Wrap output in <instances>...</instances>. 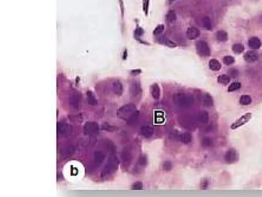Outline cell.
I'll return each instance as SVG.
<instances>
[{"label": "cell", "instance_id": "6da1fadb", "mask_svg": "<svg viewBox=\"0 0 262 197\" xmlns=\"http://www.w3.org/2000/svg\"><path fill=\"white\" fill-rule=\"evenodd\" d=\"M173 102L176 106L181 108H188L194 103V98L183 93H177L173 96Z\"/></svg>", "mask_w": 262, "mask_h": 197}, {"label": "cell", "instance_id": "7a4b0ae2", "mask_svg": "<svg viewBox=\"0 0 262 197\" xmlns=\"http://www.w3.org/2000/svg\"><path fill=\"white\" fill-rule=\"evenodd\" d=\"M118 159L115 156H112L109 158L107 163L102 171L101 177L102 178L107 177L111 175L116 171L118 167Z\"/></svg>", "mask_w": 262, "mask_h": 197}, {"label": "cell", "instance_id": "3957f363", "mask_svg": "<svg viewBox=\"0 0 262 197\" xmlns=\"http://www.w3.org/2000/svg\"><path fill=\"white\" fill-rule=\"evenodd\" d=\"M136 111V107L134 104H127L119 108L117 111V116L121 119L127 120L131 114Z\"/></svg>", "mask_w": 262, "mask_h": 197}, {"label": "cell", "instance_id": "277c9868", "mask_svg": "<svg viewBox=\"0 0 262 197\" xmlns=\"http://www.w3.org/2000/svg\"><path fill=\"white\" fill-rule=\"evenodd\" d=\"M69 105L74 109H79L82 105V96L77 91H73L69 95Z\"/></svg>", "mask_w": 262, "mask_h": 197}, {"label": "cell", "instance_id": "5b68a950", "mask_svg": "<svg viewBox=\"0 0 262 197\" xmlns=\"http://www.w3.org/2000/svg\"><path fill=\"white\" fill-rule=\"evenodd\" d=\"M196 48L198 53L202 57H209L210 55V48L207 43L200 40L196 43Z\"/></svg>", "mask_w": 262, "mask_h": 197}, {"label": "cell", "instance_id": "8992f818", "mask_svg": "<svg viewBox=\"0 0 262 197\" xmlns=\"http://www.w3.org/2000/svg\"><path fill=\"white\" fill-rule=\"evenodd\" d=\"M239 155L237 150L234 148L228 149L224 156L226 162L229 164H232L238 161Z\"/></svg>", "mask_w": 262, "mask_h": 197}, {"label": "cell", "instance_id": "52a82bcc", "mask_svg": "<svg viewBox=\"0 0 262 197\" xmlns=\"http://www.w3.org/2000/svg\"><path fill=\"white\" fill-rule=\"evenodd\" d=\"M252 117V114L250 112H247L246 114L243 115L239 119L235 121V122L231 124L230 128L232 130H235L237 128L240 127L243 125H245L247 122L249 121Z\"/></svg>", "mask_w": 262, "mask_h": 197}, {"label": "cell", "instance_id": "ba28073f", "mask_svg": "<svg viewBox=\"0 0 262 197\" xmlns=\"http://www.w3.org/2000/svg\"><path fill=\"white\" fill-rule=\"evenodd\" d=\"M83 131L86 135H94L98 132V124L94 122H87L84 126Z\"/></svg>", "mask_w": 262, "mask_h": 197}, {"label": "cell", "instance_id": "9c48e42d", "mask_svg": "<svg viewBox=\"0 0 262 197\" xmlns=\"http://www.w3.org/2000/svg\"><path fill=\"white\" fill-rule=\"evenodd\" d=\"M58 135L62 136H67L72 132V126L63 123H58L57 125Z\"/></svg>", "mask_w": 262, "mask_h": 197}, {"label": "cell", "instance_id": "30bf717a", "mask_svg": "<svg viewBox=\"0 0 262 197\" xmlns=\"http://www.w3.org/2000/svg\"><path fill=\"white\" fill-rule=\"evenodd\" d=\"M200 35V31L196 27H189L186 30V37L189 40H195L196 39H197Z\"/></svg>", "mask_w": 262, "mask_h": 197}, {"label": "cell", "instance_id": "8fae6325", "mask_svg": "<svg viewBox=\"0 0 262 197\" xmlns=\"http://www.w3.org/2000/svg\"><path fill=\"white\" fill-rule=\"evenodd\" d=\"M112 90L115 95L120 96L123 91V84L119 81H114L112 84Z\"/></svg>", "mask_w": 262, "mask_h": 197}, {"label": "cell", "instance_id": "7c38bea8", "mask_svg": "<svg viewBox=\"0 0 262 197\" xmlns=\"http://www.w3.org/2000/svg\"><path fill=\"white\" fill-rule=\"evenodd\" d=\"M121 157V160L124 164H130L133 160L132 155L128 149H124L122 152Z\"/></svg>", "mask_w": 262, "mask_h": 197}, {"label": "cell", "instance_id": "4fadbf2b", "mask_svg": "<svg viewBox=\"0 0 262 197\" xmlns=\"http://www.w3.org/2000/svg\"><path fill=\"white\" fill-rule=\"evenodd\" d=\"M244 60L248 63H254L258 59V54L254 51H248L244 54Z\"/></svg>", "mask_w": 262, "mask_h": 197}, {"label": "cell", "instance_id": "5bb4252c", "mask_svg": "<svg viewBox=\"0 0 262 197\" xmlns=\"http://www.w3.org/2000/svg\"><path fill=\"white\" fill-rule=\"evenodd\" d=\"M141 133L144 137L149 138L153 136L154 133V130L152 127L148 125L142 126L140 129Z\"/></svg>", "mask_w": 262, "mask_h": 197}, {"label": "cell", "instance_id": "9a60e30c", "mask_svg": "<svg viewBox=\"0 0 262 197\" xmlns=\"http://www.w3.org/2000/svg\"><path fill=\"white\" fill-rule=\"evenodd\" d=\"M248 45L253 49H258L261 46V42L258 37H251L248 41Z\"/></svg>", "mask_w": 262, "mask_h": 197}, {"label": "cell", "instance_id": "2e32d148", "mask_svg": "<svg viewBox=\"0 0 262 197\" xmlns=\"http://www.w3.org/2000/svg\"><path fill=\"white\" fill-rule=\"evenodd\" d=\"M151 95L154 99L158 100L160 96V88L157 84H153L150 89Z\"/></svg>", "mask_w": 262, "mask_h": 197}, {"label": "cell", "instance_id": "e0dca14e", "mask_svg": "<svg viewBox=\"0 0 262 197\" xmlns=\"http://www.w3.org/2000/svg\"><path fill=\"white\" fill-rule=\"evenodd\" d=\"M130 91L132 96H137L141 91V88L139 84L136 82L132 84L130 86Z\"/></svg>", "mask_w": 262, "mask_h": 197}, {"label": "cell", "instance_id": "ac0fdd59", "mask_svg": "<svg viewBox=\"0 0 262 197\" xmlns=\"http://www.w3.org/2000/svg\"><path fill=\"white\" fill-rule=\"evenodd\" d=\"M197 119L201 123L207 124L209 121V113L205 111H200L197 117Z\"/></svg>", "mask_w": 262, "mask_h": 197}, {"label": "cell", "instance_id": "d6986e66", "mask_svg": "<svg viewBox=\"0 0 262 197\" xmlns=\"http://www.w3.org/2000/svg\"><path fill=\"white\" fill-rule=\"evenodd\" d=\"M139 116V111H135L133 114L130 115L129 117L126 120L127 124L130 125H134V124H135L138 120Z\"/></svg>", "mask_w": 262, "mask_h": 197}, {"label": "cell", "instance_id": "ffe728a7", "mask_svg": "<svg viewBox=\"0 0 262 197\" xmlns=\"http://www.w3.org/2000/svg\"><path fill=\"white\" fill-rule=\"evenodd\" d=\"M105 159V155L103 152L100 151H96L94 153V162L96 165H99L103 163Z\"/></svg>", "mask_w": 262, "mask_h": 197}, {"label": "cell", "instance_id": "44dd1931", "mask_svg": "<svg viewBox=\"0 0 262 197\" xmlns=\"http://www.w3.org/2000/svg\"><path fill=\"white\" fill-rule=\"evenodd\" d=\"M209 67L211 70L216 71L220 70V69L221 68L222 66L218 60L215 59H213L209 61Z\"/></svg>", "mask_w": 262, "mask_h": 197}, {"label": "cell", "instance_id": "7402d4cb", "mask_svg": "<svg viewBox=\"0 0 262 197\" xmlns=\"http://www.w3.org/2000/svg\"><path fill=\"white\" fill-rule=\"evenodd\" d=\"M202 103L205 106H213L214 100L212 96L209 94H204L202 97Z\"/></svg>", "mask_w": 262, "mask_h": 197}, {"label": "cell", "instance_id": "603a6c76", "mask_svg": "<svg viewBox=\"0 0 262 197\" xmlns=\"http://www.w3.org/2000/svg\"><path fill=\"white\" fill-rule=\"evenodd\" d=\"M192 135L189 132L181 133L179 136V140L184 144H189L192 142Z\"/></svg>", "mask_w": 262, "mask_h": 197}, {"label": "cell", "instance_id": "cb8c5ba5", "mask_svg": "<svg viewBox=\"0 0 262 197\" xmlns=\"http://www.w3.org/2000/svg\"><path fill=\"white\" fill-rule=\"evenodd\" d=\"M88 103L92 106H96L98 104V101L96 97L91 91H88L87 93Z\"/></svg>", "mask_w": 262, "mask_h": 197}, {"label": "cell", "instance_id": "d4e9b609", "mask_svg": "<svg viewBox=\"0 0 262 197\" xmlns=\"http://www.w3.org/2000/svg\"><path fill=\"white\" fill-rule=\"evenodd\" d=\"M217 40L221 42H225L227 41L228 39V34L225 30H219L217 33Z\"/></svg>", "mask_w": 262, "mask_h": 197}, {"label": "cell", "instance_id": "484cf974", "mask_svg": "<svg viewBox=\"0 0 262 197\" xmlns=\"http://www.w3.org/2000/svg\"><path fill=\"white\" fill-rule=\"evenodd\" d=\"M230 81V78L229 76L226 75H222L219 76L218 78V82L219 83L223 85H227L229 83Z\"/></svg>", "mask_w": 262, "mask_h": 197}, {"label": "cell", "instance_id": "4316f807", "mask_svg": "<svg viewBox=\"0 0 262 197\" xmlns=\"http://www.w3.org/2000/svg\"><path fill=\"white\" fill-rule=\"evenodd\" d=\"M239 103L242 105H249L252 102V99L249 96L243 95L239 99Z\"/></svg>", "mask_w": 262, "mask_h": 197}, {"label": "cell", "instance_id": "83f0119b", "mask_svg": "<svg viewBox=\"0 0 262 197\" xmlns=\"http://www.w3.org/2000/svg\"><path fill=\"white\" fill-rule=\"evenodd\" d=\"M202 24L203 27L206 30H210L212 29V23H211V20L209 17H205L202 19Z\"/></svg>", "mask_w": 262, "mask_h": 197}, {"label": "cell", "instance_id": "f1b7e54d", "mask_svg": "<svg viewBox=\"0 0 262 197\" xmlns=\"http://www.w3.org/2000/svg\"><path fill=\"white\" fill-rule=\"evenodd\" d=\"M244 46L239 43L234 44L232 47L233 51L235 54H239L243 53L244 50Z\"/></svg>", "mask_w": 262, "mask_h": 197}, {"label": "cell", "instance_id": "f546056e", "mask_svg": "<svg viewBox=\"0 0 262 197\" xmlns=\"http://www.w3.org/2000/svg\"><path fill=\"white\" fill-rule=\"evenodd\" d=\"M176 14L174 10H170L166 14V20L169 23H172L175 21L176 20Z\"/></svg>", "mask_w": 262, "mask_h": 197}, {"label": "cell", "instance_id": "4dcf8cb0", "mask_svg": "<svg viewBox=\"0 0 262 197\" xmlns=\"http://www.w3.org/2000/svg\"><path fill=\"white\" fill-rule=\"evenodd\" d=\"M74 147L73 146H69L66 148L65 149H63V152L61 153V154L63 155V156H68L69 155L70 156V155H72L74 153Z\"/></svg>", "mask_w": 262, "mask_h": 197}, {"label": "cell", "instance_id": "1f68e13d", "mask_svg": "<svg viewBox=\"0 0 262 197\" xmlns=\"http://www.w3.org/2000/svg\"><path fill=\"white\" fill-rule=\"evenodd\" d=\"M241 84L240 83L235 82L231 83L228 86V92H233L234 91H238V90H239V88H241Z\"/></svg>", "mask_w": 262, "mask_h": 197}, {"label": "cell", "instance_id": "d6a6232c", "mask_svg": "<svg viewBox=\"0 0 262 197\" xmlns=\"http://www.w3.org/2000/svg\"><path fill=\"white\" fill-rule=\"evenodd\" d=\"M102 129L104 131H108L109 132H113L117 131L118 128L116 126L110 125L107 123H104L102 125Z\"/></svg>", "mask_w": 262, "mask_h": 197}, {"label": "cell", "instance_id": "836d02e7", "mask_svg": "<svg viewBox=\"0 0 262 197\" xmlns=\"http://www.w3.org/2000/svg\"><path fill=\"white\" fill-rule=\"evenodd\" d=\"M223 61L224 64H225L226 65H230L233 64L235 60H234V57H232V56L227 55V56H225L224 57L223 59Z\"/></svg>", "mask_w": 262, "mask_h": 197}, {"label": "cell", "instance_id": "e575fe53", "mask_svg": "<svg viewBox=\"0 0 262 197\" xmlns=\"http://www.w3.org/2000/svg\"><path fill=\"white\" fill-rule=\"evenodd\" d=\"M202 145L204 148H209L213 144V141L209 137H204L202 140Z\"/></svg>", "mask_w": 262, "mask_h": 197}, {"label": "cell", "instance_id": "d590c367", "mask_svg": "<svg viewBox=\"0 0 262 197\" xmlns=\"http://www.w3.org/2000/svg\"><path fill=\"white\" fill-rule=\"evenodd\" d=\"M131 189L133 190H141L143 189V183L141 182H136L132 185Z\"/></svg>", "mask_w": 262, "mask_h": 197}, {"label": "cell", "instance_id": "8d00e7d4", "mask_svg": "<svg viewBox=\"0 0 262 197\" xmlns=\"http://www.w3.org/2000/svg\"><path fill=\"white\" fill-rule=\"evenodd\" d=\"M164 27L163 25H159L155 28V30L153 31V34L155 36H158L161 34L164 31Z\"/></svg>", "mask_w": 262, "mask_h": 197}, {"label": "cell", "instance_id": "74e56055", "mask_svg": "<svg viewBox=\"0 0 262 197\" xmlns=\"http://www.w3.org/2000/svg\"><path fill=\"white\" fill-rule=\"evenodd\" d=\"M163 169L164 170L168 172L169 170H171L172 168V163L169 161H165L164 163L163 164Z\"/></svg>", "mask_w": 262, "mask_h": 197}, {"label": "cell", "instance_id": "f35d334b", "mask_svg": "<svg viewBox=\"0 0 262 197\" xmlns=\"http://www.w3.org/2000/svg\"><path fill=\"white\" fill-rule=\"evenodd\" d=\"M228 72L230 77H231V78H235L238 75V71L234 68H232V69L229 70Z\"/></svg>", "mask_w": 262, "mask_h": 197}, {"label": "cell", "instance_id": "ab89813d", "mask_svg": "<svg viewBox=\"0 0 262 197\" xmlns=\"http://www.w3.org/2000/svg\"><path fill=\"white\" fill-rule=\"evenodd\" d=\"M147 163V157L145 156L142 155L138 159V163L142 166H144Z\"/></svg>", "mask_w": 262, "mask_h": 197}, {"label": "cell", "instance_id": "60d3db41", "mask_svg": "<svg viewBox=\"0 0 262 197\" xmlns=\"http://www.w3.org/2000/svg\"><path fill=\"white\" fill-rule=\"evenodd\" d=\"M149 0H143V9L144 12L147 14L148 12Z\"/></svg>", "mask_w": 262, "mask_h": 197}, {"label": "cell", "instance_id": "b9f144b4", "mask_svg": "<svg viewBox=\"0 0 262 197\" xmlns=\"http://www.w3.org/2000/svg\"><path fill=\"white\" fill-rule=\"evenodd\" d=\"M207 186H208V181L207 180H204L203 182V183L202 185V189H205L207 188Z\"/></svg>", "mask_w": 262, "mask_h": 197}, {"label": "cell", "instance_id": "7bdbcfd3", "mask_svg": "<svg viewBox=\"0 0 262 197\" xmlns=\"http://www.w3.org/2000/svg\"><path fill=\"white\" fill-rule=\"evenodd\" d=\"M136 34H137V36H141L143 34V30L141 29H137L135 32Z\"/></svg>", "mask_w": 262, "mask_h": 197}, {"label": "cell", "instance_id": "ee69618b", "mask_svg": "<svg viewBox=\"0 0 262 197\" xmlns=\"http://www.w3.org/2000/svg\"><path fill=\"white\" fill-rule=\"evenodd\" d=\"M140 72L141 71L140 70H135L132 71V74L133 75H139Z\"/></svg>", "mask_w": 262, "mask_h": 197}]
</instances>
